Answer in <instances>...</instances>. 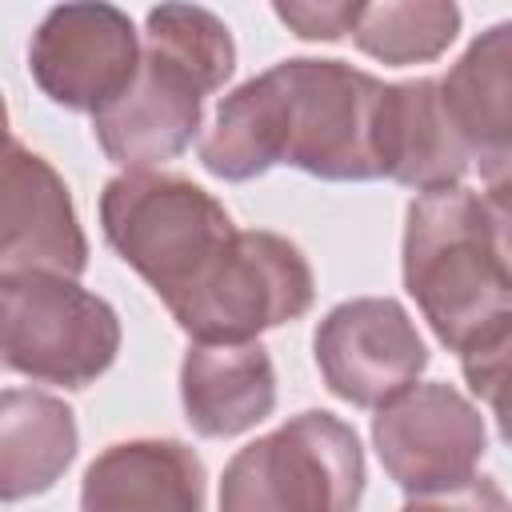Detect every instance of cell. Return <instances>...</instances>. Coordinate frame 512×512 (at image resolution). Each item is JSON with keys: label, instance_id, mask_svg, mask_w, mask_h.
Masks as SVG:
<instances>
[{"label": "cell", "instance_id": "7c38bea8", "mask_svg": "<svg viewBox=\"0 0 512 512\" xmlns=\"http://www.w3.org/2000/svg\"><path fill=\"white\" fill-rule=\"evenodd\" d=\"M0 276L52 272L76 280L88 268V240L60 172L8 132L0 176Z\"/></svg>", "mask_w": 512, "mask_h": 512}, {"label": "cell", "instance_id": "603a6c76", "mask_svg": "<svg viewBox=\"0 0 512 512\" xmlns=\"http://www.w3.org/2000/svg\"><path fill=\"white\" fill-rule=\"evenodd\" d=\"M508 512H512V504H508Z\"/></svg>", "mask_w": 512, "mask_h": 512}, {"label": "cell", "instance_id": "44dd1931", "mask_svg": "<svg viewBox=\"0 0 512 512\" xmlns=\"http://www.w3.org/2000/svg\"><path fill=\"white\" fill-rule=\"evenodd\" d=\"M500 436H504V444H512V420H508V424H500Z\"/></svg>", "mask_w": 512, "mask_h": 512}, {"label": "cell", "instance_id": "e0dca14e", "mask_svg": "<svg viewBox=\"0 0 512 512\" xmlns=\"http://www.w3.org/2000/svg\"><path fill=\"white\" fill-rule=\"evenodd\" d=\"M460 32V8L444 0H388L360 4L352 40L380 64H424L436 60Z\"/></svg>", "mask_w": 512, "mask_h": 512}, {"label": "cell", "instance_id": "277c9868", "mask_svg": "<svg viewBox=\"0 0 512 512\" xmlns=\"http://www.w3.org/2000/svg\"><path fill=\"white\" fill-rule=\"evenodd\" d=\"M100 224L116 256L136 268L172 308L228 252L236 224L228 208L176 172H120L100 192Z\"/></svg>", "mask_w": 512, "mask_h": 512}, {"label": "cell", "instance_id": "5bb4252c", "mask_svg": "<svg viewBox=\"0 0 512 512\" xmlns=\"http://www.w3.org/2000/svg\"><path fill=\"white\" fill-rule=\"evenodd\" d=\"M80 512H204V464L180 440L108 444L84 472Z\"/></svg>", "mask_w": 512, "mask_h": 512}, {"label": "cell", "instance_id": "8fae6325", "mask_svg": "<svg viewBox=\"0 0 512 512\" xmlns=\"http://www.w3.org/2000/svg\"><path fill=\"white\" fill-rule=\"evenodd\" d=\"M440 88L468 164L480 172L484 204L512 232V20L480 32Z\"/></svg>", "mask_w": 512, "mask_h": 512}, {"label": "cell", "instance_id": "ac0fdd59", "mask_svg": "<svg viewBox=\"0 0 512 512\" xmlns=\"http://www.w3.org/2000/svg\"><path fill=\"white\" fill-rule=\"evenodd\" d=\"M460 368L472 396H480L492 408L496 428L508 424L512 420V316L488 336H480L476 344H468L460 352Z\"/></svg>", "mask_w": 512, "mask_h": 512}, {"label": "cell", "instance_id": "ba28073f", "mask_svg": "<svg viewBox=\"0 0 512 512\" xmlns=\"http://www.w3.org/2000/svg\"><path fill=\"white\" fill-rule=\"evenodd\" d=\"M372 444L396 488L432 496L476 476L488 432L480 408L452 384H412L376 408Z\"/></svg>", "mask_w": 512, "mask_h": 512}, {"label": "cell", "instance_id": "3957f363", "mask_svg": "<svg viewBox=\"0 0 512 512\" xmlns=\"http://www.w3.org/2000/svg\"><path fill=\"white\" fill-rule=\"evenodd\" d=\"M404 288L456 356L512 316L508 236L464 184L420 192L408 204Z\"/></svg>", "mask_w": 512, "mask_h": 512}, {"label": "cell", "instance_id": "7a4b0ae2", "mask_svg": "<svg viewBox=\"0 0 512 512\" xmlns=\"http://www.w3.org/2000/svg\"><path fill=\"white\" fill-rule=\"evenodd\" d=\"M236 68L228 24L196 4H160L144 16V56L132 88L92 116L96 144L124 172L180 156L200 132L204 100Z\"/></svg>", "mask_w": 512, "mask_h": 512}, {"label": "cell", "instance_id": "9a60e30c", "mask_svg": "<svg viewBox=\"0 0 512 512\" xmlns=\"http://www.w3.org/2000/svg\"><path fill=\"white\" fill-rule=\"evenodd\" d=\"M180 400L192 432L228 440L276 408L272 356L252 344H192L180 364Z\"/></svg>", "mask_w": 512, "mask_h": 512}, {"label": "cell", "instance_id": "ffe728a7", "mask_svg": "<svg viewBox=\"0 0 512 512\" xmlns=\"http://www.w3.org/2000/svg\"><path fill=\"white\" fill-rule=\"evenodd\" d=\"M400 512H508V500L496 480L472 476L460 488L432 492V496H408Z\"/></svg>", "mask_w": 512, "mask_h": 512}, {"label": "cell", "instance_id": "9c48e42d", "mask_svg": "<svg viewBox=\"0 0 512 512\" xmlns=\"http://www.w3.org/2000/svg\"><path fill=\"white\" fill-rule=\"evenodd\" d=\"M140 32L112 4H60L28 44V72L40 92L72 112H104L140 72Z\"/></svg>", "mask_w": 512, "mask_h": 512}, {"label": "cell", "instance_id": "7402d4cb", "mask_svg": "<svg viewBox=\"0 0 512 512\" xmlns=\"http://www.w3.org/2000/svg\"><path fill=\"white\" fill-rule=\"evenodd\" d=\"M504 236H508V248H512V232H504Z\"/></svg>", "mask_w": 512, "mask_h": 512}, {"label": "cell", "instance_id": "d6986e66", "mask_svg": "<svg viewBox=\"0 0 512 512\" xmlns=\"http://www.w3.org/2000/svg\"><path fill=\"white\" fill-rule=\"evenodd\" d=\"M300 40H340L352 36L360 4H276L272 8Z\"/></svg>", "mask_w": 512, "mask_h": 512}, {"label": "cell", "instance_id": "2e32d148", "mask_svg": "<svg viewBox=\"0 0 512 512\" xmlns=\"http://www.w3.org/2000/svg\"><path fill=\"white\" fill-rule=\"evenodd\" d=\"M80 444L76 416L64 400L32 388L0 396V496L16 504L48 492L72 464Z\"/></svg>", "mask_w": 512, "mask_h": 512}, {"label": "cell", "instance_id": "52a82bcc", "mask_svg": "<svg viewBox=\"0 0 512 512\" xmlns=\"http://www.w3.org/2000/svg\"><path fill=\"white\" fill-rule=\"evenodd\" d=\"M316 280L304 252L280 232H236L216 268L168 312L192 344H252L260 332L300 320Z\"/></svg>", "mask_w": 512, "mask_h": 512}, {"label": "cell", "instance_id": "6da1fadb", "mask_svg": "<svg viewBox=\"0 0 512 512\" xmlns=\"http://www.w3.org/2000/svg\"><path fill=\"white\" fill-rule=\"evenodd\" d=\"M384 80L344 60H280L216 108L200 164L220 180H252L292 164L320 180H376V112Z\"/></svg>", "mask_w": 512, "mask_h": 512}, {"label": "cell", "instance_id": "8992f818", "mask_svg": "<svg viewBox=\"0 0 512 512\" xmlns=\"http://www.w3.org/2000/svg\"><path fill=\"white\" fill-rule=\"evenodd\" d=\"M4 364L36 384L88 388L120 352V316L108 300L52 272L0 276Z\"/></svg>", "mask_w": 512, "mask_h": 512}, {"label": "cell", "instance_id": "30bf717a", "mask_svg": "<svg viewBox=\"0 0 512 512\" xmlns=\"http://www.w3.org/2000/svg\"><path fill=\"white\" fill-rule=\"evenodd\" d=\"M316 368L332 396L356 408H380L428 368V348L404 312L388 296H356L336 304L312 336Z\"/></svg>", "mask_w": 512, "mask_h": 512}, {"label": "cell", "instance_id": "4fadbf2b", "mask_svg": "<svg viewBox=\"0 0 512 512\" xmlns=\"http://www.w3.org/2000/svg\"><path fill=\"white\" fill-rule=\"evenodd\" d=\"M376 164L380 176L416 192L456 188L464 180L468 152L436 76L384 84L376 112Z\"/></svg>", "mask_w": 512, "mask_h": 512}, {"label": "cell", "instance_id": "5b68a950", "mask_svg": "<svg viewBox=\"0 0 512 512\" xmlns=\"http://www.w3.org/2000/svg\"><path fill=\"white\" fill-rule=\"evenodd\" d=\"M364 448L356 432L308 408L244 444L220 476V512H356Z\"/></svg>", "mask_w": 512, "mask_h": 512}]
</instances>
